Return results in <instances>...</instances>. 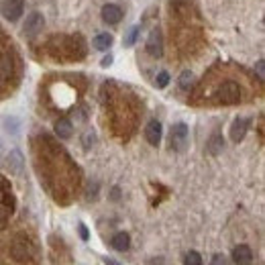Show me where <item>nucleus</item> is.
<instances>
[{
	"instance_id": "1",
	"label": "nucleus",
	"mask_w": 265,
	"mask_h": 265,
	"mask_svg": "<svg viewBox=\"0 0 265 265\" xmlns=\"http://www.w3.org/2000/svg\"><path fill=\"white\" fill-rule=\"evenodd\" d=\"M188 145V127L184 123H177L172 129V149L174 151H184Z\"/></svg>"
},
{
	"instance_id": "2",
	"label": "nucleus",
	"mask_w": 265,
	"mask_h": 265,
	"mask_svg": "<svg viewBox=\"0 0 265 265\" xmlns=\"http://www.w3.org/2000/svg\"><path fill=\"white\" fill-rule=\"evenodd\" d=\"M23 8H25V2H23V0H4L2 14H4L6 21L14 23V21H19V16L23 14Z\"/></svg>"
},
{
	"instance_id": "3",
	"label": "nucleus",
	"mask_w": 265,
	"mask_h": 265,
	"mask_svg": "<svg viewBox=\"0 0 265 265\" xmlns=\"http://www.w3.org/2000/svg\"><path fill=\"white\" fill-rule=\"evenodd\" d=\"M219 100L224 102V104L239 102V86L233 84V82H226V84L221 88V92H219Z\"/></svg>"
},
{
	"instance_id": "4",
	"label": "nucleus",
	"mask_w": 265,
	"mask_h": 265,
	"mask_svg": "<svg viewBox=\"0 0 265 265\" xmlns=\"http://www.w3.org/2000/svg\"><path fill=\"white\" fill-rule=\"evenodd\" d=\"M147 51L153 57H161L163 55V43H161V35L159 31H151V35L147 39Z\"/></svg>"
},
{
	"instance_id": "5",
	"label": "nucleus",
	"mask_w": 265,
	"mask_h": 265,
	"mask_svg": "<svg viewBox=\"0 0 265 265\" xmlns=\"http://www.w3.org/2000/svg\"><path fill=\"white\" fill-rule=\"evenodd\" d=\"M121 19H123V8H121V6H117V4H106V6L102 8V21H104V23L117 25V23H121Z\"/></svg>"
},
{
	"instance_id": "6",
	"label": "nucleus",
	"mask_w": 265,
	"mask_h": 265,
	"mask_svg": "<svg viewBox=\"0 0 265 265\" xmlns=\"http://www.w3.org/2000/svg\"><path fill=\"white\" fill-rule=\"evenodd\" d=\"M233 259H235L237 265H251L253 253H251V249L247 245H239V247L233 249Z\"/></svg>"
},
{
	"instance_id": "7",
	"label": "nucleus",
	"mask_w": 265,
	"mask_h": 265,
	"mask_svg": "<svg viewBox=\"0 0 265 265\" xmlns=\"http://www.w3.org/2000/svg\"><path fill=\"white\" fill-rule=\"evenodd\" d=\"M247 129H249V119H237L230 127V139L235 143L243 141V137L247 135Z\"/></svg>"
},
{
	"instance_id": "8",
	"label": "nucleus",
	"mask_w": 265,
	"mask_h": 265,
	"mask_svg": "<svg viewBox=\"0 0 265 265\" xmlns=\"http://www.w3.org/2000/svg\"><path fill=\"white\" fill-rule=\"evenodd\" d=\"M145 137H147L149 145L157 147L159 141H161V123L159 121H151V123H149L147 129H145Z\"/></svg>"
},
{
	"instance_id": "9",
	"label": "nucleus",
	"mask_w": 265,
	"mask_h": 265,
	"mask_svg": "<svg viewBox=\"0 0 265 265\" xmlns=\"http://www.w3.org/2000/svg\"><path fill=\"white\" fill-rule=\"evenodd\" d=\"M41 27H43V16L39 12H33L29 19H27L23 31H25V35H35V33L41 31Z\"/></svg>"
},
{
	"instance_id": "10",
	"label": "nucleus",
	"mask_w": 265,
	"mask_h": 265,
	"mask_svg": "<svg viewBox=\"0 0 265 265\" xmlns=\"http://www.w3.org/2000/svg\"><path fill=\"white\" fill-rule=\"evenodd\" d=\"M72 132H74V129H72V123H70L68 119H59V121L55 123V135H57L59 139H70Z\"/></svg>"
},
{
	"instance_id": "11",
	"label": "nucleus",
	"mask_w": 265,
	"mask_h": 265,
	"mask_svg": "<svg viewBox=\"0 0 265 265\" xmlns=\"http://www.w3.org/2000/svg\"><path fill=\"white\" fill-rule=\"evenodd\" d=\"M8 168L12 174H21L23 172V155L19 149H14V151L8 155Z\"/></svg>"
},
{
	"instance_id": "12",
	"label": "nucleus",
	"mask_w": 265,
	"mask_h": 265,
	"mask_svg": "<svg viewBox=\"0 0 265 265\" xmlns=\"http://www.w3.org/2000/svg\"><path fill=\"white\" fill-rule=\"evenodd\" d=\"M129 245H131V237L127 233H117V235L112 237V247L117 251H127Z\"/></svg>"
},
{
	"instance_id": "13",
	"label": "nucleus",
	"mask_w": 265,
	"mask_h": 265,
	"mask_svg": "<svg viewBox=\"0 0 265 265\" xmlns=\"http://www.w3.org/2000/svg\"><path fill=\"white\" fill-rule=\"evenodd\" d=\"M110 45H112V37L108 33H100V35L94 37V47L98 51H106V49H110Z\"/></svg>"
},
{
	"instance_id": "14",
	"label": "nucleus",
	"mask_w": 265,
	"mask_h": 265,
	"mask_svg": "<svg viewBox=\"0 0 265 265\" xmlns=\"http://www.w3.org/2000/svg\"><path fill=\"white\" fill-rule=\"evenodd\" d=\"M222 147H224V143H222V137H221V135H214V137L208 141V151H210L212 155H219V153L222 151Z\"/></svg>"
},
{
	"instance_id": "15",
	"label": "nucleus",
	"mask_w": 265,
	"mask_h": 265,
	"mask_svg": "<svg viewBox=\"0 0 265 265\" xmlns=\"http://www.w3.org/2000/svg\"><path fill=\"white\" fill-rule=\"evenodd\" d=\"M12 72V59L8 55H0V76L6 78Z\"/></svg>"
},
{
	"instance_id": "16",
	"label": "nucleus",
	"mask_w": 265,
	"mask_h": 265,
	"mask_svg": "<svg viewBox=\"0 0 265 265\" xmlns=\"http://www.w3.org/2000/svg\"><path fill=\"white\" fill-rule=\"evenodd\" d=\"M192 82H194V76H192V72H184L179 76V86L184 88V90H188L190 86H192Z\"/></svg>"
},
{
	"instance_id": "17",
	"label": "nucleus",
	"mask_w": 265,
	"mask_h": 265,
	"mask_svg": "<svg viewBox=\"0 0 265 265\" xmlns=\"http://www.w3.org/2000/svg\"><path fill=\"white\" fill-rule=\"evenodd\" d=\"M186 265H202V257L198 251H190L186 255Z\"/></svg>"
},
{
	"instance_id": "18",
	"label": "nucleus",
	"mask_w": 265,
	"mask_h": 265,
	"mask_svg": "<svg viewBox=\"0 0 265 265\" xmlns=\"http://www.w3.org/2000/svg\"><path fill=\"white\" fill-rule=\"evenodd\" d=\"M4 127H6V132H12V135L19 132V121H16L14 117L12 119H4Z\"/></svg>"
},
{
	"instance_id": "19",
	"label": "nucleus",
	"mask_w": 265,
	"mask_h": 265,
	"mask_svg": "<svg viewBox=\"0 0 265 265\" xmlns=\"http://www.w3.org/2000/svg\"><path fill=\"white\" fill-rule=\"evenodd\" d=\"M155 84H157V88H165L170 84V74L168 72H161V74H157V78H155Z\"/></svg>"
},
{
	"instance_id": "20",
	"label": "nucleus",
	"mask_w": 265,
	"mask_h": 265,
	"mask_svg": "<svg viewBox=\"0 0 265 265\" xmlns=\"http://www.w3.org/2000/svg\"><path fill=\"white\" fill-rule=\"evenodd\" d=\"M137 33H139V27H132V29L129 31V35L125 37V47H131L132 43H135V39H137Z\"/></svg>"
},
{
	"instance_id": "21",
	"label": "nucleus",
	"mask_w": 265,
	"mask_h": 265,
	"mask_svg": "<svg viewBox=\"0 0 265 265\" xmlns=\"http://www.w3.org/2000/svg\"><path fill=\"white\" fill-rule=\"evenodd\" d=\"M78 230H80V237H82V241H88L90 239V235H88V228H86V224H78Z\"/></svg>"
},
{
	"instance_id": "22",
	"label": "nucleus",
	"mask_w": 265,
	"mask_h": 265,
	"mask_svg": "<svg viewBox=\"0 0 265 265\" xmlns=\"http://www.w3.org/2000/svg\"><path fill=\"white\" fill-rule=\"evenodd\" d=\"M112 61H114V59H112V55H106V57L100 61V65H102V68H110Z\"/></svg>"
},
{
	"instance_id": "23",
	"label": "nucleus",
	"mask_w": 265,
	"mask_h": 265,
	"mask_svg": "<svg viewBox=\"0 0 265 265\" xmlns=\"http://www.w3.org/2000/svg\"><path fill=\"white\" fill-rule=\"evenodd\" d=\"M212 265H226V259L222 255H217V257L212 259Z\"/></svg>"
},
{
	"instance_id": "24",
	"label": "nucleus",
	"mask_w": 265,
	"mask_h": 265,
	"mask_svg": "<svg viewBox=\"0 0 265 265\" xmlns=\"http://www.w3.org/2000/svg\"><path fill=\"white\" fill-rule=\"evenodd\" d=\"M257 76H259V80H263V76H265L263 74V59L257 61Z\"/></svg>"
},
{
	"instance_id": "25",
	"label": "nucleus",
	"mask_w": 265,
	"mask_h": 265,
	"mask_svg": "<svg viewBox=\"0 0 265 265\" xmlns=\"http://www.w3.org/2000/svg\"><path fill=\"white\" fill-rule=\"evenodd\" d=\"M104 265H121V263L114 261V259H110V257H104Z\"/></svg>"
}]
</instances>
